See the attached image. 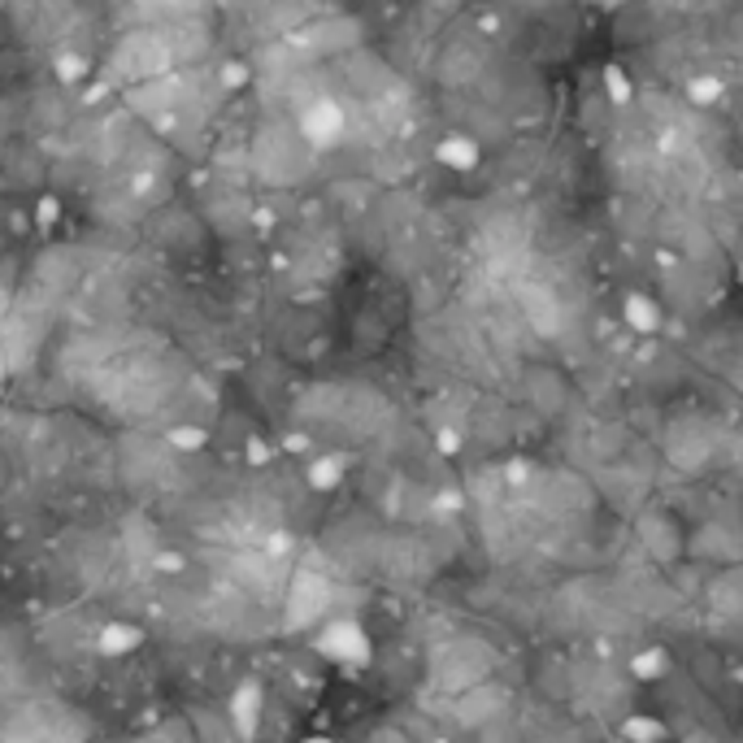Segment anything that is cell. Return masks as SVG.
Returning a JSON list of instances; mask_svg holds the SVG:
<instances>
[{
  "label": "cell",
  "mask_w": 743,
  "mask_h": 743,
  "mask_svg": "<svg viewBox=\"0 0 743 743\" xmlns=\"http://www.w3.org/2000/svg\"><path fill=\"white\" fill-rule=\"evenodd\" d=\"M340 474H344V466H340V461H313L309 478H313V487L322 492V487H335V483H340Z\"/></svg>",
  "instance_id": "cell-7"
},
{
  "label": "cell",
  "mask_w": 743,
  "mask_h": 743,
  "mask_svg": "<svg viewBox=\"0 0 743 743\" xmlns=\"http://www.w3.org/2000/svg\"><path fill=\"white\" fill-rule=\"evenodd\" d=\"M140 648V630L135 626H109L104 639H100V652H131Z\"/></svg>",
  "instance_id": "cell-5"
},
{
  "label": "cell",
  "mask_w": 743,
  "mask_h": 743,
  "mask_svg": "<svg viewBox=\"0 0 743 743\" xmlns=\"http://www.w3.org/2000/svg\"><path fill=\"white\" fill-rule=\"evenodd\" d=\"M626 322L635 326V331H657V322H661L657 318V304L648 296H630L626 300Z\"/></svg>",
  "instance_id": "cell-4"
},
{
  "label": "cell",
  "mask_w": 743,
  "mask_h": 743,
  "mask_svg": "<svg viewBox=\"0 0 743 743\" xmlns=\"http://www.w3.org/2000/svg\"><path fill=\"white\" fill-rule=\"evenodd\" d=\"M313 161V149L300 140V131H287V126H266L252 144V166L266 183H292L309 170Z\"/></svg>",
  "instance_id": "cell-1"
},
{
  "label": "cell",
  "mask_w": 743,
  "mask_h": 743,
  "mask_svg": "<svg viewBox=\"0 0 743 743\" xmlns=\"http://www.w3.org/2000/svg\"><path fill=\"white\" fill-rule=\"evenodd\" d=\"M692 96L695 100H713V96H718V78H695Z\"/></svg>",
  "instance_id": "cell-9"
},
{
  "label": "cell",
  "mask_w": 743,
  "mask_h": 743,
  "mask_svg": "<svg viewBox=\"0 0 743 743\" xmlns=\"http://www.w3.org/2000/svg\"><path fill=\"white\" fill-rule=\"evenodd\" d=\"M170 444L174 448H200L204 444V430H200V426H174Z\"/></svg>",
  "instance_id": "cell-8"
},
{
  "label": "cell",
  "mask_w": 743,
  "mask_h": 743,
  "mask_svg": "<svg viewBox=\"0 0 743 743\" xmlns=\"http://www.w3.org/2000/svg\"><path fill=\"white\" fill-rule=\"evenodd\" d=\"M626 730H630V735H661V726H657V721H630Z\"/></svg>",
  "instance_id": "cell-11"
},
{
  "label": "cell",
  "mask_w": 743,
  "mask_h": 743,
  "mask_svg": "<svg viewBox=\"0 0 743 743\" xmlns=\"http://www.w3.org/2000/svg\"><path fill=\"white\" fill-rule=\"evenodd\" d=\"M331 657V661H344V666H361L366 661V635L357 621H326L322 630V644H318Z\"/></svg>",
  "instance_id": "cell-2"
},
{
  "label": "cell",
  "mask_w": 743,
  "mask_h": 743,
  "mask_svg": "<svg viewBox=\"0 0 743 743\" xmlns=\"http://www.w3.org/2000/svg\"><path fill=\"white\" fill-rule=\"evenodd\" d=\"M439 161L457 166V170H470L474 161H478V149H474L470 140H452V144H444V149H439Z\"/></svg>",
  "instance_id": "cell-6"
},
{
  "label": "cell",
  "mask_w": 743,
  "mask_h": 743,
  "mask_svg": "<svg viewBox=\"0 0 743 743\" xmlns=\"http://www.w3.org/2000/svg\"><path fill=\"white\" fill-rule=\"evenodd\" d=\"M609 92H613V96H618V100H626V96H630V87H626V78H621L618 70H609Z\"/></svg>",
  "instance_id": "cell-10"
},
{
  "label": "cell",
  "mask_w": 743,
  "mask_h": 743,
  "mask_svg": "<svg viewBox=\"0 0 743 743\" xmlns=\"http://www.w3.org/2000/svg\"><path fill=\"white\" fill-rule=\"evenodd\" d=\"M257 709H261V692H257V683H244L235 700H231V718H235V730L240 735H252L257 730Z\"/></svg>",
  "instance_id": "cell-3"
}]
</instances>
